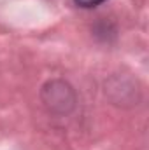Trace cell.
I'll list each match as a JSON object with an SVG mask.
<instances>
[{"instance_id": "cell-1", "label": "cell", "mask_w": 149, "mask_h": 150, "mask_svg": "<svg viewBox=\"0 0 149 150\" xmlns=\"http://www.w3.org/2000/svg\"><path fill=\"white\" fill-rule=\"evenodd\" d=\"M102 2L104 0H75V4L81 5V7H95V5H98Z\"/></svg>"}]
</instances>
